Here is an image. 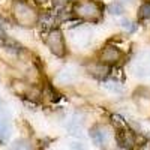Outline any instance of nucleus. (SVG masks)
Returning a JSON list of instances; mask_svg holds the SVG:
<instances>
[{"label": "nucleus", "mask_w": 150, "mask_h": 150, "mask_svg": "<svg viewBox=\"0 0 150 150\" xmlns=\"http://www.w3.org/2000/svg\"><path fill=\"white\" fill-rule=\"evenodd\" d=\"M12 12H14V18L20 26L24 27H30L39 21V14L30 6L27 5L24 0H15L14 6H12Z\"/></svg>", "instance_id": "f257e3e1"}, {"label": "nucleus", "mask_w": 150, "mask_h": 150, "mask_svg": "<svg viewBox=\"0 0 150 150\" xmlns=\"http://www.w3.org/2000/svg\"><path fill=\"white\" fill-rule=\"evenodd\" d=\"M74 12L84 21L96 23L102 17L104 6L99 2H96V0H81V2L75 3Z\"/></svg>", "instance_id": "f03ea898"}, {"label": "nucleus", "mask_w": 150, "mask_h": 150, "mask_svg": "<svg viewBox=\"0 0 150 150\" xmlns=\"http://www.w3.org/2000/svg\"><path fill=\"white\" fill-rule=\"evenodd\" d=\"M45 45L50 48L54 56L57 57H65L66 54V45H65V38L59 29H51L47 33L45 38Z\"/></svg>", "instance_id": "7ed1b4c3"}, {"label": "nucleus", "mask_w": 150, "mask_h": 150, "mask_svg": "<svg viewBox=\"0 0 150 150\" xmlns=\"http://www.w3.org/2000/svg\"><path fill=\"white\" fill-rule=\"evenodd\" d=\"M132 71L137 77H149L150 75V51H141L132 62Z\"/></svg>", "instance_id": "20e7f679"}, {"label": "nucleus", "mask_w": 150, "mask_h": 150, "mask_svg": "<svg viewBox=\"0 0 150 150\" xmlns=\"http://www.w3.org/2000/svg\"><path fill=\"white\" fill-rule=\"evenodd\" d=\"M92 38H93L92 36V30L89 27H77L75 30L71 32L72 44L77 48H80V50L89 47V44L92 42Z\"/></svg>", "instance_id": "39448f33"}, {"label": "nucleus", "mask_w": 150, "mask_h": 150, "mask_svg": "<svg viewBox=\"0 0 150 150\" xmlns=\"http://www.w3.org/2000/svg\"><path fill=\"white\" fill-rule=\"evenodd\" d=\"M122 57H123V53L120 51L117 47L108 45V47H105L101 51L99 62H102V63H105L108 66H112V65H116L119 60H122Z\"/></svg>", "instance_id": "423d86ee"}, {"label": "nucleus", "mask_w": 150, "mask_h": 150, "mask_svg": "<svg viewBox=\"0 0 150 150\" xmlns=\"http://www.w3.org/2000/svg\"><path fill=\"white\" fill-rule=\"evenodd\" d=\"M116 141L122 149H132L135 144V135L126 126H120L116 131Z\"/></svg>", "instance_id": "0eeeda50"}, {"label": "nucleus", "mask_w": 150, "mask_h": 150, "mask_svg": "<svg viewBox=\"0 0 150 150\" xmlns=\"http://www.w3.org/2000/svg\"><path fill=\"white\" fill-rule=\"evenodd\" d=\"M89 135H90L92 141H93L96 146H104V144H107V141H108V132H107V129L102 128V126H99V125H96V126H93V128L90 129Z\"/></svg>", "instance_id": "6e6552de"}, {"label": "nucleus", "mask_w": 150, "mask_h": 150, "mask_svg": "<svg viewBox=\"0 0 150 150\" xmlns=\"http://www.w3.org/2000/svg\"><path fill=\"white\" fill-rule=\"evenodd\" d=\"M87 71H89V74L93 75V77H96V78H99V80H102V78H105L107 75H108L110 66L105 65V63H102V62H98V63H93L92 66L87 68Z\"/></svg>", "instance_id": "1a4fd4ad"}, {"label": "nucleus", "mask_w": 150, "mask_h": 150, "mask_svg": "<svg viewBox=\"0 0 150 150\" xmlns=\"http://www.w3.org/2000/svg\"><path fill=\"white\" fill-rule=\"evenodd\" d=\"M75 77H77V72H75V69L72 68H66L63 71H60L59 75H57V81L62 83V84H68L71 81L75 80Z\"/></svg>", "instance_id": "9d476101"}, {"label": "nucleus", "mask_w": 150, "mask_h": 150, "mask_svg": "<svg viewBox=\"0 0 150 150\" xmlns=\"http://www.w3.org/2000/svg\"><path fill=\"white\" fill-rule=\"evenodd\" d=\"M102 84H104L105 89H108V90H110V92H112V93H122V92H123V86H122L119 81H116V80L104 81Z\"/></svg>", "instance_id": "9b49d317"}, {"label": "nucleus", "mask_w": 150, "mask_h": 150, "mask_svg": "<svg viewBox=\"0 0 150 150\" xmlns=\"http://www.w3.org/2000/svg\"><path fill=\"white\" fill-rule=\"evenodd\" d=\"M138 18L143 21H150V2H144L138 9Z\"/></svg>", "instance_id": "f8f14e48"}, {"label": "nucleus", "mask_w": 150, "mask_h": 150, "mask_svg": "<svg viewBox=\"0 0 150 150\" xmlns=\"http://www.w3.org/2000/svg\"><path fill=\"white\" fill-rule=\"evenodd\" d=\"M120 26H122V29H123L125 33H134L137 30V24L132 23L131 20H123Z\"/></svg>", "instance_id": "ddd939ff"}, {"label": "nucleus", "mask_w": 150, "mask_h": 150, "mask_svg": "<svg viewBox=\"0 0 150 150\" xmlns=\"http://www.w3.org/2000/svg\"><path fill=\"white\" fill-rule=\"evenodd\" d=\"M108 12H110L111 15H122V14H123V6H122V3H119V2L111 3V5L108 6Z\"/></svg>", "instance_id": "4468645a"}, {"label": "nucleus", "mask_w": 150, "mask_h": 150, "mask_svg": "<svg viewBox=\"0 0 150 150\" xmlns=\"http://www.w3.org/2000/svg\"><path fill=\"white\" fill-rule=\"evenodd\" d=\"M14 89H15V92H17V93H20V95H26V93L29 92L30 87H29L26 83H21V81H14Z\"/></svg>", "instance_id": "2eb2a0df"}, {"label": "nucleus", "mask_w": 150, "mask_h": 150, "mask_svg": "<svg viewBox=\"0 0 150 150\" xmlns=\"http://www.w3.org/2000/svg\"><path fill=\"white\" fill-rule=\"evenodd\" d=\"M11 134V128H9V125L5 122V120H0V138L5 140L8 138Z\"/></svg>", "instance_id": "dca6fc26"}, {"label": "nucleus", "mask_w": 150, "mask_h": 150, "mask_svg": "<svg viewBox=\"0 0 150 150\" xmlns=\"http://www.w3.org/2000/svg\"><path fill=\"white\" fill-rule=\"evenodd\" d=\"M14 147H15V149H18V147H20V149H29V146H24V141H17V143L14 144Z\"/></svg>", "instance_id": "f3484780"}, {"label": "nucleus", "mask_w": 150, "mask_h": 150, "mask_svg": "<svg viewBox=\"0 0 150 150\" xmlns=\"http://www.w3.org/2000/svg\"><path fill=\"white\" fill-rule=\"evenodd\" d=\"M33 2L36 3V5H44V3H47L48 0H33Z\"/></svg>", "instance_id": "a211bd4d"}, {"label": "nucleus", "mask_w": 150, "mask_h": 150, "mask_svg": "<svg viewBox=\"0 0 150 150\" xmlns=\"http://www.w3.org/2000/svg\"><path fill=\"white\" fill-rule=\"evenodd\" d=\"M119 3H132V0H117Z\"/></svg>", "instance_id": "6ab92c4d"}]
</instances>
